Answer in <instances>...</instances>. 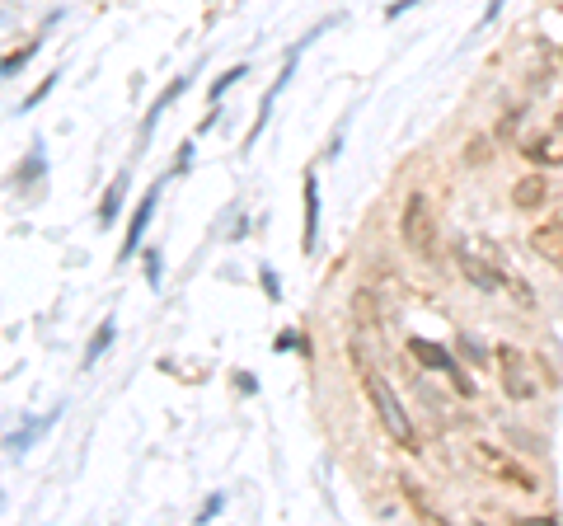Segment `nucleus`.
Here are the masks:
<instances>
[{
  "mask_svg": "<svg viewBox=\"0 0 563 526\" xmlns=\"http://www.w3.org/2000/svg\"><path fill=\"white\" fill-rule=\"evenodd\" d=\"M456 268H460V278L474 282L479 292H503V282H507V268H498V259H484V254H474L465 240L456 245Z\"/></svg>",
  "mask_w": 563,
  "mask_h": 526,
  "instance_id": "nucleus-4",
  "label": "nucleus"
},
{
  "mask_svg": "<svg viewBox=\"0 0 563 526\" xmlns=\"http://www.w3.org/2000/svg\"><path fill=\"white\" fill-rule=\"evenodd\" d=\"M545 202H549L545 174H526V179H517V188H512V207H517V212H540Z\"/></svg>",
  "mask_w": 563,
  "mask_h": 526,
  "instance_id": "nucleus-10",
  "label": "nucleus"
},
{
  "mask_svg": "<svg viewBox=\"0 0 563 526\" xmlns=\"http://www.w3.org/2000/svg\"><path fill=\"white\" fill-rule=\"evenodd\" d=\"M474 456H479V465H484V470H493L498 480H507L512 489H521V494H535V489H540V480H535L531 470H526V465H517L512 456H503L498 447L479 442V447H474Z\"/></svg>",
  "mask_w": 563,
  "mask_h": 526,
  "instance_id": "nucleus-5",
  "label": "nucleus"
},
{
  "mask_svg": "<svg viewBox=\"0 0 563 526\" xmlns=\"http://www.w3.org/2000/svg\"><path fill=\"white\" fill-rule=\"evenodd\" d=\"M409 353L423 362V367H437V372H446L451 381L460 386V395H474V381H465L460 376V367H456V357L446 353V348H437V343H427V339H409Z\"/></svg>",
  "mask_w": 563,
  "mask_h": 526,
  "instance_id": "nucleus-6",
  "label": "nucleus"
},
{
  "mask_svg": "<svg viewBox=\"0 0 563 526\" xmlns=\"http://www.w3.org/2000/svg\"><path fill=\"white\" fill-rule=\"evenodd\" d=\"M484 160H488V141L474 137L470 146H465V165H484Z\"/></svg>",
  "mask_w": 563,
  "mask_h": 526,
  "instance_id": "nucleus-17",
  "label": "nucleus"
},
{
  "mask_svg": "<svg viewBox=\"0 0 563 526\" xmlns=\"http://www.w3.org/2000/svg\"><path fill=\"white\" fill-rule=\"evenodd\" d=\"M531 249L549 263V268H559V273H563V212L554 221H545V226H535V231H531Z\"/></svg>",
  "mask_w": 563,
  "mask_h": 526,
  "instance_id": "nucleus-7",
  "label": "nucleus"
},
{
  "mask_svg": "<svg viewBox=\"0 0 563 526\" xmlns=\"http://www.w3.org/2000/svg\"><path fill=\"white\" fill-rule=\"evenodd\" d=\"M521 132V109H512V113H503V123H498V137L503 141H512Z\"/></svg>",
  "mask_w": 563,
  "mask_h": 526,
  "instance_id": "nucleus-16",
  "label": "nucleus"
},
{
  "mask_svg": "<svg viewBox=\"0 0 563 526\" xmlns=\"http://www.w3.org/2000/svg\"><path fill=\"white\" fill-rule=\"evenodd\" d=\"M113 334H118V325H113V320H104V325H99V339H94L90 353H85V362H90V367H94V357H104V348L113 343Z\"/></svg>",
  "mask_w": 563,
  "mask_h": 526,
  "instance_id": "nucleus-13",
  "label": "nucleus"
},
{
  "mask_svg": "<svg viewBox=\"0 0 563 526\" xmlns=\"http://www.w3.org/2000/svg\"><path fill=\"white\" fill-rule=\"evenodd\" d=\"M122 184H127V174H118V184L108 188L104 207H99V217H104V221H113V217H118V202H122Z\"/></svg>",
  "mask_w": 563,
  "mask_h": 526,
  "instance_id": "nucleus-14",
  "label": "nucleus"
},
{
  "mask_svg": "<svg viewBox=\"0 0 563 526\" xmlns=\"http://www.w3.org/2000/svg\"><path fill=\"white\" fill-rule=\"evenodd\" d=\"M554 127H563V109H559V123H554Z\"/></svg>",
  "mask_w": 563,
  "mask_h": 526,
  "instance_id": "nucleus-19",
  "label": "nucleus"
},
{
  "mask_svg": "<svg viewBox=\"0 0 563 526\" xmlns=\"http://www.w3.org/2000/svg\"><path fill=\"white\" fill-rule=\"evenodd\" d=\"M526 160H535V165H545V170H554V165H563V127H549V132H540V137H531L526 146Z\"/></svg>",
  "mask_w": 563,
  "mask_h": 526,
  "instance_id": "nucleus-8",
  "label": "nucleus"
},
{
  "mask_svg": "<svg viewBox=\"0 0 563 526\" xmlns=\"http://www.w3.org/2000/svg\"><path fill=\"white\" fill-rule=\"evenodd\" d=\"M315 221H320V207H315V174H305V249H315Z\"/></svg>",
  "mask_w": 563,
  "mask_h": 526,
  "instance_id": "nucleus-12",
  "label": "nucleus"
},
{
  "mask_svg": "<svg viewBox=\"0 0 563 526\" xmlns=\"http://www.w3.org/2000/svg\"><path fill=\"white\" fill-rule=\"evenodd\" d=\"M498 381H503V390L512 395V400H535L540 395V376H535V362L521 348H512V343H503L498 348Z\"/></svg>",
  "mask_w": 563,
  "mask_h": 526,
  "instance_id": "nucleus-3",
  "label": "nucleus"
},
{
  "mask_svg": "<svg viewBox=\"0 0 563 526\" xmlns=\"http://www.w3.org/2000/svg\"><path fill=\"white\" fill-rule=\"evenodd\" d=\"M399 489H404V498L413 503V512H418L423 522H442V517H437V508L423 498V489H418V480H413V475H404V480H399Z\"/></svg>",
  "mask_w": 563,
  "mask_h": 526,
  "instance_id": "nucleus-11",
  "label": "nucleus"
},
{
  "mask_svg": "<svg viewBox=\"0 0 563 526\" xmlns=\"http://www.w3.org/2000/svg\"><path fill=\"white\" fill-rule=\"evenodd\" d=\"M155 202H160V188H151V193L137 202V212H132V221H127V240H122V263H127L141 249V235H146V221H151Z\"/></svg>",
  "mask_w": 563,
  "mask_h": 526,
  "instance_id": "nucleus-9",
  "label": "nucleus"
},
{
  "mask_svg": "<svg viewBox=\"0 0 563 526\" xmlns=\"http://www.w3.org/2000/svg\"><path fill=\"white\" fill-rule=\"evenodd\" d=\"M244 71H249V66H235V71H226V76L216 80V90H212V94H216V99H221V94H226V90H230V85H235V80H240V76H244Z\"/></svg>",
  "mask_w": 563,
  "mask_h": 526,
  "instance_id": "nucleus-18",
  "label": "nucleus"
},
{
  "mask_svg": "<svg viewBox=\"0 0 563 526\" xmlns=\"http://www.w3.org/2000/svg\"><path fill=\"white\" fill-rule=\"evenodd\" d=\"M33 52H38V43H29L24 52H10V57H0V76H15V71H19L24 62H29Z\"/></svg>",
  "mask_w": 563,
  "mask_h": 526,
  "instance_id": "nucleus-15",
  "label": "nucleus"
},
{
  "mask_svg": "<svg viewBox=\"0 0 563 526\" xmlns=\"http://www.w3.org/2000/svg\"><path fill=\"white\" fill-rule=\"evenodd\" d=\"M362 390H366V400H371V409H376V418H381V428L395 437V447L418 451V433H413L409 409H404V400L395 395V386H390L371 362H362Z\"/></svg>",
  "mask_w": 563,
  "mask_h": 526,
  "instance_id": "nucleus-1",
  "label": "nucleus"
},
{
  "mask_svg": "<svg viewBox=\"0 0 563 526\" xmlns=\"http://www.w3.org/2000/svg\"><path fill=\"white\" fill-rule=\"evenodd\" d=\"M399 240L413 259L432 263L437 259V212H432V198L427 193H409L404 198V212H399Z\"/></svg>",
  "mask_w": 563,
  "mask_h": 526,
  "instance_id": "nucleus-2",
  "label": "nucleus"
}]
</instances>
